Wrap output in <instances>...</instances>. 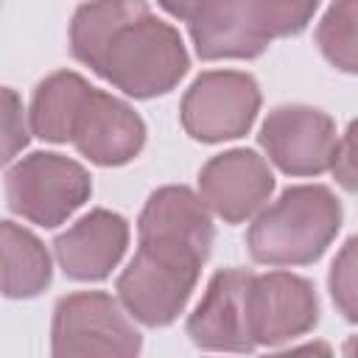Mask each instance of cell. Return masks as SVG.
Here are the masks:
<instances>
[{
	"mask_svg": "<svg viewBox=\"0 0 358 358\" xmlns=\"http://www.w3.org/2000/svg\"><path fill=\"white\" fill-rule=\"evenodd\" d=\"M129 227L120 215L95 210L56 238V260L73 280L106 277L126 252Z\"/></svg>",
	"mask_w": 358,
	"mask_h": 358,
	"instance_id": "obj_13",
	"label": "cell"
},
{
	"mask_svg": "<svg viewBox=\"0 0 358 358\" xmlns=\"http://www.w3.org/2000/svg\"><path fill=\"white\" fill-rule=\"evenodd\" d=\"M92 87H87V81L76 73H53L50 78H45L36 92H34V103H31V129L36 137L50 140V143H64L70 140L76 115L84 103V98L90 95Z\"/></svg>",
	"mask_w": 358,
	"mask_h": 358,
	"instance_id": "obj_15",
	"label": "cell"
},
{
	"mask_svg": "<svg viewBox=\"0 0 358 358\" xmlns=\"http://www.w3.org/2000/svg\"><path fill=\"white\" fill-rule=\"evenodd\" d=\"M159 6L179 20H193L207 6V0H159Z\"/></svg>",
	"mask_w": 358,
	"mask_h": 358,
	"instance_id": "obj_20",
	"label": "cell"
},
{
	"mask_svg": "<svg viewBox=\"0 0 358 358\" xmlns=\"http://www.w3.org/2000/svg\"><path fill=\"white\" fill-rule=\"evenodd\" d=\"M73 56L134 98L168 92L187 70L182 36L143 0H92L70 25Z\"/></svg>",
	"mask_w": 358,
	"mask_h": 358,
	"instance_id": "obj_2",
	"label": "cell"
},
{
	"mask_svg": "<svg viewBox=\"0 0 358 358\" xmlns=\"http://www.w3.org/2000/svg\"><path fill=\"white\" fill-rule=\"evenodd\" d=\"M274 176L255 151H227L210 159L199 173V190L207 210L229 224L255 215L271 196Z\"/></svg>",
	"mask_w": 358,
	"mask_h": 358,
	"instance_id": "obj_10",
	"label": "cell"
},
{
	"mask_svg": "<svg viewBox=\"0 0 358 358\" xmlns=\"http://www.w3.org/2000/svg\"><path fill=\"white\" fill-rule=\"evenodd\" d=\"M246 324L255 344H280L316 324L313 288L288 271L252 274L246 288Z\"/></svg>",
	"mask_w": 358,
	"mask_h": 358,
	"instance_id": "obj_8",
	"label": "cell"
},
{
	"mask_svg": "<svg viewBox=\"0 0 358 358\" xmlns=\"http://www.w3.org/2000/svg\"><path fill=\"white\" fill-rule=\"evenodd\" d=\"M341 207L322 185L288 187L249 229V252L257 263L299 266L316 260L336 238Z\"/></svg>",
	"mask_w": 358,
	"mask_h": 358,
	"instance_id": "obj_4",
	"label": "cell"
},
{
	"mask_svg": "<svg viewBox=\"0 0 358 358\" xmlns=\"http://www.w3.org/2000/svg\"><path fill=\"white\" fill-rule=\"evenodd\" d=\"M213 246L204 201L185 187L157 190L140 215V249L117 280L123 308L143 324L179 316Z\"/></svg>",
	"mask_w": 358,
	"mask_h": 358,
	"instance_id": "obj_1",
	"label": "cell"
},
{
	"mask_svg": "<svg viewBox=\"0 0 358 358\" xmlns=\"http://www.w3.org/2000/svg\"><path fill=\"white\" fill-rule=\"evenodd\" d=\"M140 333L126 310L101 291L73 294L56 305L53 316V355H134Z\"/></svg>",
	"mask_w": 358,
	"mask_h": 358,
	"instance_id": "obj_6",
	"label": "cell"
},
{
	"mask_svg": "<svg viewBox=\"0 0 358 358\" xmlns=\"http://www.w3.org/2000/svg\"><path fill=\"white\" fill-rule=\"evenodd\" d=\"M333 173H336V179L347 187V190H352L355 187V129L350 126L347 129V134L336 143V148H333V157H330V165H327Z\"/></svg>",
	"mask_w": 358,
	"mask_h": 358,
	"instance_id": "obj_19",
	"label": "cell"
},
{
	"mask_svg": "<svg viewBox=\"0 0 358 358\" xmlns=\"http://www.w3.org/2000/svg\"><path fill=\"white\" fill-rule=\"evenodd\" d=\"M355 0H338L322 20L316 39L330 64L352 73L355 70Z\"/></svg>",
	"mask_w": 358,
	"mask_h": 358,
	"instance_id": "obj_16",
	"label": "cell"
},
{
	"mask_svg": "<svg viewBox=\"0 0 358 358\" xmlns=\"http://www.w3.org/2000/svg\"><path fill=\"white\" fill-rule=\"evenodd\" d=\"M50 282V257L45 246L22 227L0 224V291L6 296H36Z\"/></svg>",
	"mask_w": 358,
	"mask_h": 358,
	"instance_id": "obj_14",
	"label": "cell"
},
{
	"mask_svg": "<svg viewBox=\"0 0 358 358\" xmlns=\"http://www.w3.org/2000/svg\"><path fill=\"white\" fill-rule=\"evenodd\" d=\"M8 207L42 227L62 224L90 196L87 171L62 154H31L6 179Z\"/></svg>",
	"mask_w": 358,
	"mask_h": 358,
	"instance_id": "obj_5",
	"label": "cell"
},
{
	"mask_svg": "<svg viewBox=\"0 0 358 358\" xmlns=\"http://www.w3.org/2000/svg\"><path fill=\"white\" fill-rule=\"evenodd\" d=\"M143 120L123 101L90 90L70 131V143L84 157L98 165H123L143 148Z\"/></svg>",
	"mask_w": 358,
	"mask_h": 358,
	"instance_id": "obj_11",
	"label": "cell"
},
{
	"mask_svg": "<svg viewBox=\"0 0 358 358\" xmlns=\"http://www.w3.org/2000/svg\"><path fill=\"white\" fill-rule=\"evenodd\" d=\"M260 143L277 168L294 176H310L330 165L338 137L324 112L310 106H280L266 117Z\"/></svg>",
	"mask_w": 358,
	"mask_h": 358,
	"instance_id": "obj_9",
	"label": "cell"
},
{
	"mask_svg": "<svg viewBox=\"0 0 358 358\" xmlns=\"http://www.w3.org/2000/svg\"><path fill=\"white\" fill-rule=\"evenodd\" d=\"M330 291L336 305L341 308V313L352 322L355 319V241H347L341 255L333 263V274H330Z\"/></svg>",
	"mask_w": 358,
	"mask_h": 358,
	"instance_id": "obj_18",
	"label": "cell"
},
{
	"mask_svg": "<svg viewBox=\"0 0 358 358\" xmlns=\"http://www.w3.org/2000/svg\"><path fill=\"white\" fill-rule=\"evenodd\" d=\"M28 143L25 112L14 90L0 87V165L11 162Z\"/></svg>",
	"mask_w": 358,
	"mask_h": 358,
	"instance_id": "obj_17",
	"label": "cell"
},
{
	"mask_svg": "<svg viewBox=\"0 0 358 358\" xmlns=\"http://www.w3.org/2000/svg\"><path fill=\"white\" fill-rule=\"evenodd\" d=\"M252 274L227 268L213 277L204 299L187 322V333L199 347L246 352L255 347L246 324V288Z\"/></svg>",
	"mask_w": 358,
	"mask_h": 358,
	"instance_id": "obj_12",
	"label": "cell"
},
{
	"mask_svg": "<svg viewBox=\"0 0 358 358\" xmlns=\"http://www.w3.org/2000/svg\"><path fill=\"white\" fill-rule=\"evenodd\" d=\"M257 106L260 92L252 76L235 70L204 73L182 101V126L204 143L241 137L252 126Z\"/></svg>",
	"mask_w": 358,
	"mask_h": 358,
	"instance_id": "obj_7",
	"label": "cell"
},
{
	"mask_svg": "<svg viewBox=\"0 0 358 358\" xmlns=\"http://www.w3.org/2000/svg\"><path fill=\"white\" fill-rule=\"evenodd\" d=\"M319 0H207L190 20L201 59H252L277 36L299 34Z\"/></svg>",
	"mask_w": 358,
	"mask_h": 358,
	"instance_id": "obj_3",
	"label": "cell"
}]
</instances>
